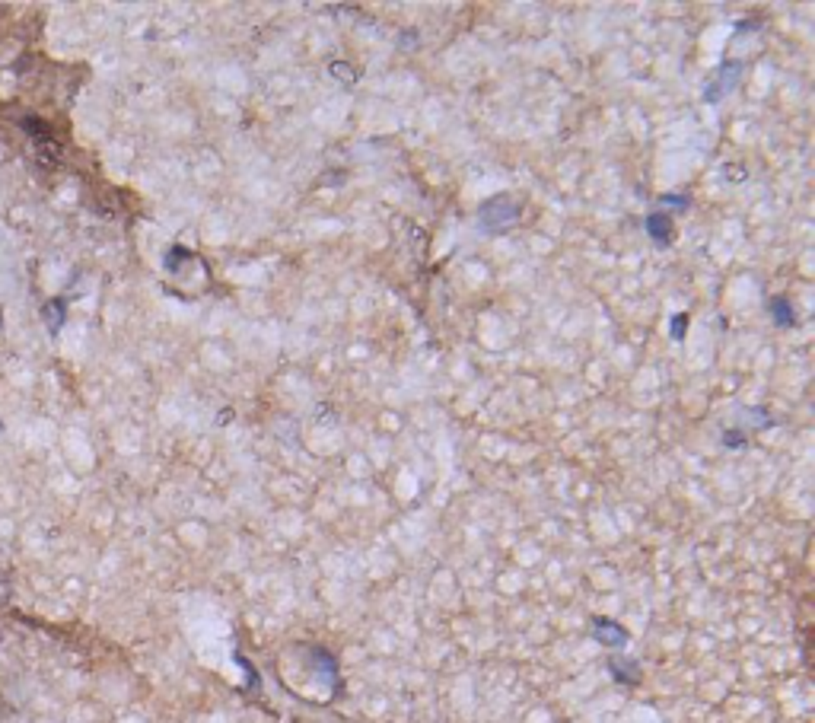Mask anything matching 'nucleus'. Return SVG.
Returning <instances> with one entry per match:
<instances>
[{
  "label": "nucleus",
  "instance_id": "obj_7",
  "mask_svg": "<svg viewBox=\"0 0 815 723\" xmlns=\"http://www.w3.org/2000/svg\"><path fill=\"white\" fill-rule=\"evenodd\" d=\"M45 319H48V329L58 331L64 322V300H51L48 306H45Z\"/></svg>",
  "mask_w": 815,
  "mask_h": 723
},
{
  "label": "nucleus",
  "instance_id": "obj_8",
  "mask_svg": "<svg viewBox=\"0 0 815 723\" xmlns=\"http://www.w3.org/2000/svg\"><path fill=\"white\" fill-rule=\"evenodd\" d=\"M723 446L742 449V446H748V437L742 434V430H726V434H723Z\"/></svg>",
  "mask_w": 815,
  "mask_h": 723
},
{
  "label": "nucleus",
  "instance_id": "obj_9",
  "mask_svg": "<svg viewBox=\"0 0 815 723\" xmlns=\"http://www.w3.org/2000/svg\"><path fill=\"white\" fill-rule=\"evenodd\" d=\"M332 74L341 77V80H347V83L357 80V70H351V64H344V61H335L332 64Z\"/></svg>",
  "mask_w": 815,
  "mask_h": 723
},
{
  "label": "nucleus",
  "instance_id": "obj_11",
  "mask_svg": "<svg viewBox=\"0 0 815 723\" xmlns=\"http://www.w3.org/2000/svg\"><path fill=\"white\" fill-rule=\"evenodd\" d=\"M659 204H669V207H675V211H685V207H688V198H682V194H663Z\"/></svg>",
  "mask_w": 815,
  "mask_h": 723
},
{
  "label": "nucleus",
  "instance_id": "obj_10",
  "mask_svg": "<svg viewBox=\"0 0 815 723\" xmlns=\"http://www.w3.org/2000/svg\"><path fill=\"white\" fill-rule=\"evenodd\" d=\"M685 325H688V312L672 316V338H675V341H682V338H685Z\"/></svg>",
  "mask_w": 815,
  "mask_h": 723
},
{
  "label": "nucleus",
  "instance_id": "obj_2",
  "mask_svg": "<svg viewBox=\"0 0 815 723\" xmlns=\"http://www.w3.org/2000/svg\"><path fill=\"white\" fill-rule=\"evenodd\" d=\"M593 637L602 647H612V650L628 647V641H631V634L612 618H593Z\"/></svg>",
  "mask_w": 815,
  "mask_h": 723
},
{
  "label": "nucleus",
  "instance_id": "obj_3",
  "mask_svg": "<svg viewBox=\"0 0 815 723\" xmlns=\"http://www.w3.org/2000/svg\"><path fill=\"white\" fill-rule=\"evenodd\" d=\"M739 74H742V64L726 61L723 70H720V77H717V83H707V93H704L707 102H717L723 93H729L732 86H736V80H739Z\"/></svg>",
  "mask_w": 815,
  "mask_h": 723
},
{
  "label": "nucleus",
  "instance_id": "obj_4",
  "mask_svg": "<svg viewBox=\"0 0 815 723\" xmlns=\"http://www.w3.org/2000/svg\"><path fill=\"white\" fill-rule=\"evenodd\" d=\"M608 672H612V679L621 685L640 682V663L631 660V656H612V660H608Z\"/></svg>",
  "mask_w": 815,
  "mask_h": 723
},
{
  "label": "nucleus",
  "instance_id": "obj_6",
  "mask_svg": "<svg viewBox=\"0 0 815 723\" xmlns=\"http://www.w3.org/2000/svg\"><path fill=\"white\" fill-rule=\"evenodd\" d=\"M771 316H774V322L777 325H793L796 322V312H793V306L783 300V296H777L771 303Z\"/></svg>",
  "mask_w": 815,
  "mask_h": 723
},
{
  "label": "nucleus",
  "instance_id": "obj_1",
  "mask_svg": "<svg viewBox=\"0 0 815 723\" xmlns=\"http://www.w3.org/2000/svg\"><path fill=\"white\" fill-rule=\"evenodd\" d=\"M516 217H519V204L510 198V194H497V198H491V201H484V204H481V227L491 230V233L513 227Z\"/></svg>",
  "mask_w": 815,
  "mask_h": 723
},
{
  "label": "nucleus",
  "instance_id": "obj_5",
  "mask_svg": "<svg viewBox=\"0 0 815 723\" xmlns=\"http://www.w3.org/2000/svg\"><path fill=\"white\" fill-rule=\"evenodd\" d=\"M647 233H649V239L656 242V246H669L672 242V217L666 214H649L647 217Z\"/></svg>",
  "mask_w": 815,
  "mask_h": 723
}]
</instances>
